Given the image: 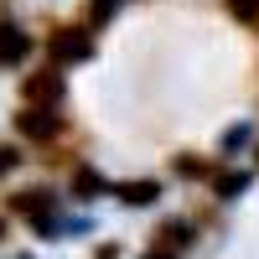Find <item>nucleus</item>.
<instances>
[{"mask_svg": "<svg viewBox=\"0 0 259 259\" xmlns=\"http://www.w3.org/2000/svg\"><path fill=\"white\" fill-rule=\"evenodd\" d=\"M239 11H249V16H254V11H259V0H244V6H239Z\"/></svg>", "mask_w": 259, "mask_h": 259, "instance_id": "1", "label": "nucleus"}]
</instances>
